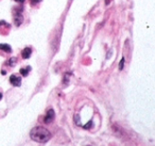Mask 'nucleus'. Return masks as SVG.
<instances>
[{
    "mask_svg": "<svg viewBox=\"0 0 155 146\" xmlns=\"http://www.w3.org/2000/svg\"><path fill=\"white\" fill-rule=\"evenodd\" d=\"M30 136L33 141L37 143H46L51 139V133L45 127H34L30 132Z\"/></svg>",
    "mask_w": 155,
    "mask_h": 146,
    "instance_id": "f257e3e1",
    "label": "nucleus"
},
{
    "mask_svg": "<svg viewBox=\"0 0 155 146\" xmlns=\"http://www.w3.org/2000/svg\"><path fill=\"white\" fill-rule=\"evenodd\" d=\"M53 119H54V111L52 109H49L46 116H45V118H44V122L46 124H49V123L52 122Z\"/></svg>",
    "mask_w": 155,
    "mask_h": 146,
    "instance_id": "f03ea898",
    "label": "nucleus"
},
{
    "mask_svg": "<svg viewBox=\"0 0 155 146\" xmlns=\"http://www.w3.org/2000/svg\"><path fill=\"white\" fill-rule=\"evenodd\" d=\"M10 82H11V84L14 85V87H20V84H21V79L19 78L18 76L12 75V76L10 77Z\"/></svg>",
    "mask_w": 155,
    "mask_h": 146,
    "instance_id": "7ed1b4c3",
    "label": "nucleus"
},
{
    "mask_svg": "<svg viewBox=\"0 0 155 146\" xmlns=\"http://www.w3.org/2000/svg\"><path fill=\"white\" fill-rule=\"evenodd\" d=\"M31 53H32V49H31L30 47H27V48H24V49L22 50L21 57H22L23 59H29L30 56H31Z\"/></svg>",
    "mask_w": 155,
    "mask_h": 146,
    "instance_id": "20e7f679",
    "label": "nucleus"
},
{
    "mask_svg": "<svg viewBox=\"0 0 155 146\" xmlns=\"http://www.w3.org/2000/svg\"><path fill=\"white\" fill-rule=\"evenodd\" d=\"M0 49L3 50L4 52H7V53H10L12 52V48L10 45H7V44H0Z\"/></svg>",
    "mask_w": 155,
    "mask_h": 146,
    "instance_id": "39448f33",
    "label": "nucleus"
},
{
    "mask_svg": "<svg viewBox=\"0 0 155 146\" xmlns=\"http://www.w3.org/2000/svg\"><path fill=\"white\" fill-rule=\"evenodd\" d=\"M14 19H15V24L16 26H20L21 22H22V16L20 14H16L14 16Z\"/></svg>",
    "mask_w": 155,
    "mask_h": 146,
    "instance_id": "423d86ee",
    "label": "nucleus"
},
{
    "mask_svg": "<svg viewBox=\"0 0 155 146\" xmlns=\"http://www.w3.org/2000/svg\"><path fill=\"white\" fill-rule=\"evenodd\" d=\"M31 71V67H27V68H21L20 70V74L22 75V76H28V74H29V72Z\"/></svg>",
    "mask_w": 155,
    "mask_h": 146,
    "instance_id": "0eeeda50",
    "label": "nucleus"
},
{
    "mask_svg": "<svg viewBox=\"0 0 155 146\" xmlns=\"http://www.w3.org/2000/svg\"><path fill=\"white\" fill-rule=\"evenodd\" d=\"M123 66H124V58H122L121 61H120V63H119V70L120 71L123 70Z\"/></svg>",
    "mask_w": 155,
    "mask_h": 146,
    "instance_id": "6e6552de",
    "label": "nucleus"
},
{
    "mask_svg": "<svg viewBox=\"0 0 155 146\" xmlns=\"http://www.w3.org/2000/svg\"><path fill=\"white\" fill-rule=\"evenodd\" d=\"M15 62H16V59H14V58H13V59H11V60H8V61H7V64H8V65H12V66H13Z\"/></svg>",
    "mask_w": 155,
    "mask_h": 146,
    "instance_id": "1a4fd4ad",
    "label": "nucleus"
},
{
    "mask_svg": "<svg viewBox=\"0 0 155 146\" xmlns=\"http://www.w3.org/2000/svg\"><path fill=\"white\" fill-rule=\"evenodd\" d=\"M30 2H31L32 4H36V3L40 2V0H30Z\"/></svg>",
    "mask_w": 155,
    "mask_h": 146,
    "instance_id": "9d476101",
    "label": "nucleus"
},
{
    "mask_svg": "<svg viewBox=\"0 0 155 146\" xmlns=\"http://www.w3.org/2000/svg\"><path fill=\"white\" fill-rule=\"evenodd\" d=\"M15 1H16V2H20V3H22V2L25 1V0H15Z\"/></svg>",
    "mask_w": 155,
    "mask_h": 146,
    "instance_id": "9b49d317",
    "label": "nucleus"
},
{
    "mask_svg": "<svg viewBox=\"0 0 155 146\" xmlns=\"http://www.w3.org/2000/svg\"><path fill=\"white\" fill-rule=\"evenodd\" d=\"M1 74H2V75H5V71H1Z\"/></svg>",
    "mask_w": 155,
    "mask_h": 146,
    "instance_id": "f8f14e48",
    "label": "nucleus"
},
{
    "mask_svg": "<svg viewBox=\"0 0 155 146\" xmlns=\"http://www.w3.org/2000/svg\"><path fill=\"white\" fill-rule=\"evenodd\" d=\"M1 98H2V94H1V93H0V99H1Z\"/></svg>",
    "mask_w": 155,
    "mask_h": 146,
    "instance_id": "ddd939ff",
    "label": "nucleus"
}]
</instances>
